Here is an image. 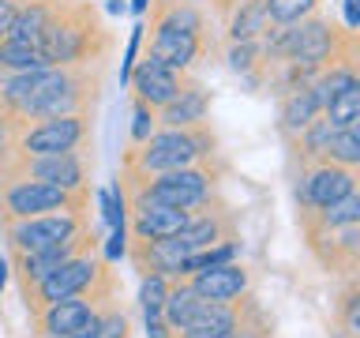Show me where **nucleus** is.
<instances>
[{"instance_id":"obj_2","label":"nucleus","mask_w":360,"mask_h":338,"mask_svg":"<svg viewBox=\"0 0 360 338\" xmlns=\"http://www.w3.org/2000/svg\"><path fill=\"white\" fill-rule=\"evenodd\" d=\"M218 162V135L210 124H195V128H154L150 139L139 146H128L124 158V173L135 177H154V173H173V169Z\"/></svg>"},{"instance_id":"obj_27","label":"nucleus","mask_w":360,"mask_h":338,"mask_svg":"<svg viewBox=\"0 0 360 338\" xmlns=\"http://www.w3.org/2000/svg\"><path fill=\"white\" fill-rule=\"evenodd\" d=\"M94 338H131V320L124 315L112 301L98 304V320H94Z\"/></svg>"},{"instance_id":"obj_11","label":"nucleus","mask_w":360,"mask_h":338,"mask_svg":"<svg viewBox=\"0 0 360 338\" xmlns=\"http://www.w3.org/2000/svg\"><path fill=\"white\" fill-rule=\"evenodd\" d=\"M311 256L330 275H356L360 267V222L353 225H304Z\"/></svg>"},{"instance_id":"obj_22","label":"nucleus","mask_w":360,"mask_h":338,"mask_svg":"<svg viewBox=\"0 0 360 338\" xmlns=\"http://www.w3.org/2000/svg\"><path fill=\"white\" fill-rule=\"evenodd\" d=\"M38 68H49L45 53L30 42H15L4 38L0 42V72H38Z\"/></svg>"},{"instance_id":"obj_20","label":"nucleus","mask_w":360,"mask_h":338,"mask_svg":"<svg viewBox=\"0 0 360 338\" xmlns=\"http://www.w3.org/2000/svg\"><path fill=\"white\" fill-rule=\"evenodd\" d=\"M221 19H225V42H252L270 30L263 0H236Z\"/></svg>"},{"instance_id":"obj_8","label":"nucleus","mask_w":360,"mask_h":338,"mask_svg":"<svg viewBox=\"0 0 360 338\" xmlns=\"http://www.w3.org/2000/svg\"><path fill=\"white\" fill-rule=\"evenodd\" d=\"M360 169H345V165H334V162H315V165H300L297 173V218L304 222L308 214L330 207V203L353 196L356 184H360Z\"/></svg>"},{"instance_id":"obj_1","label":"nucleus","mask_w":360,"mask_h":338,"mask_svg":"<svg viewBox=\"0 0 360 338\" xmlns=\"http://www.w3.org/2000/svg\"><path fill=\"white\" fill-rule=\"evenodd\" d=\"M38 49L45 53L49 68H98L112 49V34L90 0H64Z\"/></svg>"},{"instance_id":"obj_4","label":"nucleus","mask_w":360,"mask_h":338,"mask_svg":"<svg viewBox=\"0 0 360 338\" xmlns=\"http://www.w3.org/2000/svg\"><path fill=\"white\" fill-rule=\"evenodd\" d=\"M120 184H124V196L154 199V203H165V207H176V211L195 214V211L210 207V203L218 199L221 165H218V162H202V165L173 169V173H154V177L124 173Z\"/></svg>"},{"instance_id":"obj_36","label":"nucleus","mask_w":360,"mask_h":338,"mask_svg":"<svg viewBox=\"0 0 360 338\" xmlns=\"http://www.w3.org/2000/svg\"><path fill=\"white\" fill-rule=\"evenodd\" d=\"M131 8H135V11H139V15H143V11L150 8V0H131Z\"/></svg>"},{"instance_id":"obj_26","label":"nucleus","mask_w":360,"mask_h":338,"mask_svg":"<svg viewBox=\"0 0 360 338\" xmlns=\"http://www.w3.org/2000/svg\"><path fill=\"white\" fill-rule=\"evenodd\" d=\"M263 8H266V19L274 27H289V23L315 15L323 8V0H263Z\"/></svg>"},{"instance_id":"obj_38","label":"nucleus","mask_w":360,"mask_h":338,"mask_svg":"<svg viewBox=\"0 0 360 338\" xmlns=\"http://www.w3.org/2000/svg\"><path fill=\"white\" fill-rule=\"evenodd\" d=\"M94 320H98V315H94ZM72 338H94V323H90V327H86L83 334H72Z\"/></svg>"},{"instance_id":"obj_31","label":"nucleus","mask_w":360,"mask_h":338,"mask_svg":"<svg viewBox=\"0 0 360 338\" xmlns=\"http://www.w3.org/2000/svg\"><path fill=\"white\" fill-rule=\"evenodd\" d=\"M342 331H345V338H356V331H360V289H356V282H349V289L342 297Z\"/></svg>"},{"instance_id":"obj_19","label":"nucleus","mask_w":360,"mask_h":338,"mask_svg":"<svg viewBox=\"0 0 360 338\" xmlns=\"http://www.w3.org/2000/svg\"><path fill=\"white\" fill-rule=\"evenodd\" d=\"M278 98H281V101H278V132H281V139H285V143H292L315 117H319L323 109H319V101H315V94H311L308 83L281 90Z\"/></svg>"},{"instance_id":"obj_39","label":"nucleus","mask_w":360,"mask_h":338,"mask_svg":"<svg viewBox=\"0 0 360 338\" xmlns=\"http://www.w3.org/2000/svg\"><path fill=\"white\" fill-rule=\"evenodd\" d=\"M191 4H199V0H191Z\"/></svg>"},{"instance_id":"obj_7","label":"nucleus","mask_w":360,"mask_h":338,"mask_svg":"<svg viewBox=\"0 0 360 338\" xmlns=\"http://www.w3.org/2000/svg\"><path fill=\"white\" fill-rule=\"evenodd\" d=\"M86 203L90 196H75V192L45 184V180L0 173V222H22L53 211H86Z\"/></svg>"},{"instance_id":"obj_5","label":"nucleus","mask_w":360,"mask_h":338,"mask_svg":"<svg viewBox=\"0 0 360 338\" xmlns=\"http://www.w3.org/2000/svg\"><path fill=\"white\" fill-rule=\"evenodd\" d=\"M64 297H90L98 304L112 301V275H109L105 259H101L94 248L64 259L53 275H45L38 286L27 293V308L34 315L38 308H45V304H53V301H64Z\"/></svg>"},{"instance_id":"obj_14","label":"nucleus","mask_w":360,"mask_h":338,"mask_svg":"<svg viewBox=\"0 0 360 338\" xmlns=\"http://www.w3.org/2000/svg\"><path fill=\"white\" fill-rule=\"evenodd\" d=\"M191 72H176V68H169L162 64L158 56L146 53L143 61H135L131 64V72H128V83H131V98H139L143 106H150L154 113L169 106L176 94H180V87H184V79Z\"/></svg>"},{"instance_id":"obj_29","label":"nucleus","mask_w":360,"mask_h":338,"mask_svg":"<svg viewBox=\"0 0 360 338\" xmlns=\"http://www.w3.org/2000/svg\"><path fill=\"white\" fill-rule=\"evenodd\" d=\"M165 293H169V278H162V275H143V282H139V308H143L146 320L162 315Z\"/></svg>"},{"instance_id":"obj_13","label":"nucleus","mask_w":360,"mask_h":338,"mask_svg":"<svg viewBox=\"0 0 360 338\" xmlns=\"http://www.w3.org/2000/svg\"><path fill=\"white\" fill-rule=\"evenodd\" d=\"M86 248H98L94 230L79 233V237H72V241H60V244H53V248H41V252H11V263H15V278H19L22 297H27V293L38 286L45 275H53L64 259L86 252Z\"/></svg>"},{"instance_id":"obj_24","label":"nucleus","mask_w":360,"mask_h":338,"mask_svg":"<svg viewBox=\"0 0 360 338\" xmlns=\"http://www.w3.org/2000/svg\"><path fill=\"white\" fill-rule=\"evenodd\" d=\"M323 162H334V165H345V169H360V120L334 132Z\"/></svg>"},{"instance_id":"obj_6","label":"nucleus","mask_w":360,"mask_h":338,"mask_svg":"<svg viewBox=\"0 0 360 338\" xmlns=\"http://www.w3.org/2000/svg\"><path fill=\"white\" fill-rule=\"evenodd\" d=\"M94 113H68V117H41L30 120L15 132H4L0 139H8V146H0V158L11 154H72L83 151L90 143V128H94Z\"/></svg>"},{"instance_id":"obj_15","label":"nucleus","mask_w":360,"mask_h":338,"mask_svg":"<svg viewBox=\"0 0 360 338\" xmlns=\"http://www.w3.org/2000/svg\"><path fill=\"white\" fill-rule=\"evenodd\" d=\"M252 312H259L252 293L240 297V301H207L180 331H173V338H221V334L236 331Z\"/></svg>"},{"instance_id":"obj_18","label":"nucleus","mask_w":360,"mask_h":338,"mask_svg":"<svg viewBox=\"0 0 360 338\" xmlns=\"http://www.w3.org/2000/svg\"><path fill=\"white\" fill-rule=\"evenodd\" d=\"M207 117H210V90L195 75H188L180 94L158 109V128H195V124H207Z\"/></svg>"},{"instance_id":"obj_35","label":"nucleus","mask_w":360,"mask_h":338,"mask_svg":"<svg viewBox=\"0 0 360 338\" xmlns=\"http://www.w3.org/2000/svg\"><path fill=\"white\" fill-rule=\"evenodd\" d=\"M210 4H214V11H218V15H225V11H229L236 0H210Z\"/></svg>"},{"instance_id":"obj_16","label":"nucleus","mask_w":360,"mask_h":338,"mask_svg":"<svg viewBox=\"0 0 360 338\" xmlns=\"http://www.w3.org/2000/svg\"><path fill=\"white\" fill-rule=\"evenodd\" d=\"M94 315H98V301L64 297L34 312V327H38V338H72V334H83L94 323Z\"/></svg>"},{"instance_id":"obj_17","label":"nucleus","mask_w":360,"mask_h":338,"mask_svg":"<svg viewBox=\"0 0 360 338\" xmlns=\"http://www.w3.org/2000/svg\"><path fill=\"white\" fill-rule=\"evenodd\" d=\"M188 282L207 301H240L252 293V270L244 263H236V259H225V263H214L207 270H195Z\"/></svg>"},{"instance_id":"obj_25","label":"nucleus","mask_w":360,"mask_h":338,"mask_svg":"<svg viewBox=\"0 0 360 338\" xmlns=\"http://www.w3.org/2000/svg\"><path fill=\"white\" fill-rule=\"evenodd\" d=\"M353 222H360V192H353V196H345V199L330 203V207L308 214L300 225H353Z\"/></svg>"},{"instance_id":"obj_3","label":"nucleus","mask_w":360,"mask_h":338,"mask_svg":"<svg viewBox=\"0 0 360 338\" xmlns=\"http://www.w3.org/2000/svg\"><path fill=\"white\" fill-rule=\"evenodd\" d=\"M207 23L191 0H154L150 8V45L146 53L176 72H191L207 53Z\"/></svg>"},{"instance_id":"obj_32","label":"nucleus","mask_w":360,"mask_h":338,"mask_svg":"<svg viewBox=\"0 0 360 338\" xmlns=\"http://www.w3.org/2000/svg\"><path fill=\"white\" fill-rule=\"evenodd\" d=\"M221 338H270V323H266V315H263V308L259 312H252L248 320L236 327V331H229V334H221Z\"/></svg>"},{"instance_id":"obj_23","label":"nucleus","mask_w":360,"mask_h":338,"mask_svg":"<svg viewBox=\"0 0 360 338\" xmlns=\"http://www.w3.org/2000/svg\"><path fill=\"white\" fill-rule=\"evenodd\" d=\"M225 61L236 75H248V79H259L266 68V45L263 38H252V42H229V53Z\"/></svg>"},{"instance_id":"obj_9","label":"nucleus","mask_w":360,"mask_h":338,"mask_svg":"<svg viewBox=\"0 0 360 338\" xmlns=\"http://www.w3.org/2000/svg\"><path fill=\"white\" fill-rule=\"evenodd\" d=\"M0 173L45 180V184L75 192V196H90L83 151H72V154H11V158H0Z\"/></svg>"},{"instance_id":"obj_34","label":"nucleus","mask_w":360,"mask_h":338,"mask_svg":"<svg viewBox=\"0 0 360 338\" xmlns=\"http://www.w3.org/2000/svg\"><path fill=\"white\" fill-rule=\"evenodd\" d=\"M360 27V0H345V30Z\"/></svg>"},{"instance_id":"obj_10","label":"nucleus","mask_w":360,"mask_h":338,"mask_svg":"<svg viewBox=\"0 0 360 338\" xmlns=\"http://www.w3.org/2000/svg\"><path fill=\"white\" fill-rule=\"evenodd\" d=\"M86 211H53L38 214V218H22V222H4V237L11 252H41L60 241L86 233Z\"/></svg>"},{"instance_id":"obj_28","label":"nucleus","mask_w":360,"mask_h":338,"mask_svg":"<svg viewBox=\"0 0 360 338\" xmlns=\"http://www.w3.org/2000/svg\"><path fill=\"white\" fill-rule=\"evenodd\" d=\"M326 120H334L338 128H345V124H356L360 120V83L356 87H345L342 94H338L330 106L323 109Z\"/></svg>"},{"instance_id":"obj_21","label":"nucleus","mask_w":360,"mask_h":338,"mask_svg":"<svg viewBox=\"0 0 360 338\" xmlns=\"http://www.w3.org/2000/svg\"><path fill=\"white\" fill-rule=\"evenodd\" d=\"M202 304H207V297L202 293H195V286H191L188 278H176V282H169V293H165V304H162V320L169 327V334L180 331L191 315H195Z\"/></svg>"},{"instance_id":"obj_12","label":"nucleus","mask_w":360,"mask_h":338,"mask_svg":"<svg viewBox=\"0 0 360 338\" xmlns=\"http://www.w3.org/2000/svg\"><path fill=\"white\" fill-rule=\"evenodd\" d=\"M233 237H236V222H233L229 207H225L221 199H214L210 207H202V211L191 214L184 230L173 233L169 241H173V244H176V252L188 259V256L207 252V248L221 244V241H233Z\"/></svg>"},{"instance_id":"obj_30","label":"nucleus","mask_w":360,"mask_h":338,"mask_svg":"<svg viewBox=\"0 0 360 338\" xmlns=\"http://www.w3.org/2000/svg\"><path fill=\"white\" fill-rule=\"evenodd\" d=\"M158 128V113L150 106H143L139 98H131V132H128V146H139L143 139H150Z\"/></svg>"},{"instance_id":"obj_37","label":"nucleus","mask_w":360,"mask_h":338,"mask_svg":"<svg viewBox=\"0 0 360 338\" xmlns=\"http://www.w3.org/2000/svg\"><path fill=\"white\" fill-rule=\"evenodd\" d=\"M4 282H8V263L0 259V289H4Z\"/></svg>"},{"instance_id":"obj_33","label":"nucleus","mask_w":360,"mask_h":338,"mask_svg":"<svg viewBox=\"0 0 360 338\" xmlns=\"http://www.w3.org/2000/svg\"><path fill=\"white\" fill-rule=\"evenodd\" d=\"M15 4L19 0H0V42L11 34V19H15Z\"/></svg>"}]
</instances>
